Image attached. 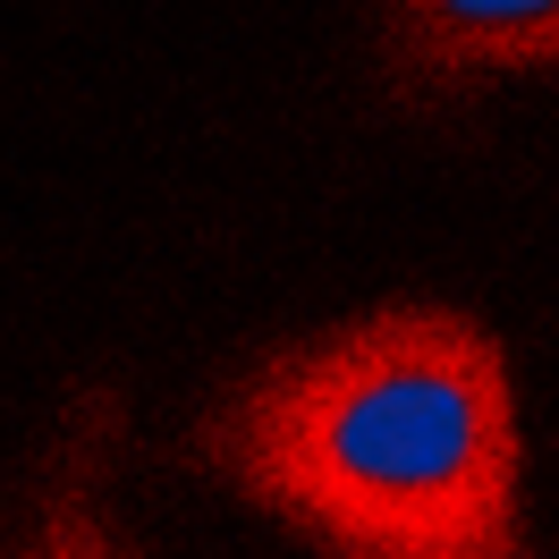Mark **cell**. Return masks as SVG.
<instances>
[{
	"instance_id": "obj_1",
	"label": "cell",
	"mask_w": 559,
	"mask_h": 559,
	"mask_svg": "<svg viewBox=\"0 0 559 559\" xmlns=\"http://www.w3.org/2000/svg\"><path fill=\"white\" fill-rule=\"evenodd\" d=\"M195 457L322 559H525L509 365L457 306H382L263 356Z\"/></svg>"
},
{
	"instance_id": "obj_2",
	"label": "cell",
	"mask_w": 559,
	"mask_h": 559,
	"mask_svg": "<svg viewBox=\"0 0 559 559\" xmlns=\"http://www.w3.org/2000/svg\"><path fill=\"white\" fill-rule=\"evenodd\" d=\"M382 60L416 103L559 69V0H382Z\"/></svg>"
},
{
	"instance_id": "obj_3",
	"label": "cell",
	"mask_w": 559,
	"mask_h": 559,
	"mask_svg": "<svg viewBox=\"0 0 559 559\" xmlns=\"http://www.w3.org/2000/svg\"><path fill=\"white\" fill-rule=\"evenodd\" d=\"M26 559H128L119 543L103 534L94 518V500H85V457H76V475L51 491V509H43V534L26 543Z\"/></svg>"
}]
</instances>
